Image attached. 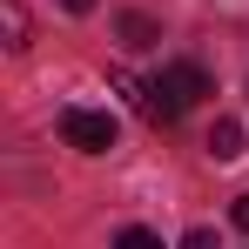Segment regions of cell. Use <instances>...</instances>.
I'll return each mask as SVG.
<instances>
[{
  "mask_svg": "<svg viewBox=\"0 0 249 249\" xmlns=\"http://www.w3.org/2000/svg\"><path fill=\"white\" fill-rule=\"evenodd\" d=\"M61 135H68V148H81V155H108L122 128H115L108 108H61Z\"/></svg>",
  "mask_w": 249,
  "mask_h": 249,
  "instance_id": "cell-2",
  "label": "cell"
},
{
  "mask_svg": "<svg viewBox=\"0 0 249 249\" xmlns=\"http://www.w3.org/2000/svg\"><path fill=\"white\" fill-rule=\"evenodd\" d=\"M61 7H68V14H94V0H61Z\"/></svg>",
  "mask_w": 249,
  "mask_h": 249,
  "instance_id": "cell-9",
  "label": "cell"
},
{
  "mask_svg": "<svg viewBox=\"0 0 249 249\" xmlns=\"http://www.w3.org/2000/svg\"><path fill=\"white\" fill-rule=\"evenodd\" d=\"M182 249H215V236H209V229H189V236H182Z\"/></svg>",
  "mask_w": 249,
  "mask_h": 249,
  "instance_id": "cell-8",
  "label": "cell"
},
{
  "mask_svg": "<svg viewBox=\"0 0 249 249\" xmlns=\"http://www.w3.org/2000/svg\"><path fill=\"white\" fill-rule=\"evenodd\" d=\"M209 155H215V162H236V155H243V122H236V115H222V122L209 128Z\"/></svg>",
  "mask_w": 249,
  "mask_h": 249,
  "instance_id": "cell-3",
  "label": "cell"
},
{
  "mask_svg": "<svg viewBox=\"0 0 249 249\" xmlns=\"http://www.w3.org/2000/svg\"><path fill=\"white\" fill-rule=\"evenodd\" d=\"M0 27H7V47L20 54V47H27V7H20V0H0Z\"/></svg>",
  "mask_w": 249,
  "mask_h": 249,
  "instance_id": "cell-4",
  "label": "cell"
},
{
  "mask_svg": "<svg viewBox=\"0 0 249 249\" xmlns=\"http://www.w3.org/2000/svg\"><path fill=\"white\" fill-rule=\"evenodd\" d=\"M115 249H162V236H148V229H122Z\"/></svg>",
  "mask_w": 249,
  "mask_h": 249,
  "instance_id": "cell-6",
  "label": "cell"
},
{
  "mask_svg": "<svg viewBox=\"0 0 249 249\" xmlns=\"http://www.w3.org/2000/svg\"><path fill=\"white\" fill-rule=\"evenodd\" d=\"M122 41L128 47H148L155 41V20H148V14H122Z\"/></svg>",
  "mask_w": 249,
  "mask_h": 249,
  "instance_id": "cell-5",
  "label": "cell"
},
{
  "mask_svg": "<svg viewBox=\"0 0 249 249\" xmlns=\"http://www.w3.org/2000/svg\"><path fill=\"white\" fill-rule=\"evenodd\" d=\"M115 88H122V94H135V108H142L155 128L182 122V115H189L202 94H215V81H209V68H202V61H162V74H148V81L115 74Z\"/></svg>",
  "mask_w": 249,
  "mask_h": 249,
  "instance_id": "cell-1",
  "label": "cell"
},
{
  "mask_svg": "<svg viewBox=\"0 0 249 249\" xmlns=\"http://www.w3.org/2000/svg\"><path fill=\"white\" fill-rule=\"evenodd\" d=\"M229 222H236V229L249 236V196H236V209H229Z\"/></svg>",
  "mask_w": 249,
  "mask_h": 249,
  "instance_id": "cell-7",
  "label": "cell"
}]
</instances>
